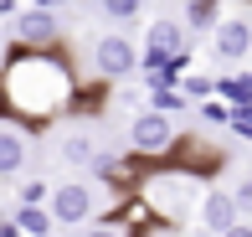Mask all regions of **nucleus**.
Masks as SVG:
<instances>
[{
	"label": "nucleus",
	"mask_w": 252,
	"mask_h": 237,
	"mask_svg": "<svg viewBox=\"0 0 252 237\" xmlns=\"http://www.w3.org/2000/svg\"><path fill=\"white\" fill-rule=\"evenodd\" d=\"M83 77L67 62V52H10L0 62V114L21 129H47L77 108Z\"/></svg>",
	"instance_id": "nucleus-1"
},
{
	"label": "nucleus",
	"mask_w": 252,
	"mask_h": 237,
	"mask_svg": "<svg viewBox=\"0 0 252 237\" xmlns=\"http://www.w3.org/2000/svg\"><path fill=\"white\" fill-rule=\"evenodd\" d=\"M134 196H144V206L159 217V227H196V211H201V175L190 165H170V170L139 175L134 180Z\"/></svg>",
	"instance_id": "nucleus-2"
},
{
	"label": "nucleus",
	"mask_w": 252,
	"mask_h": 237,
	"mask_svg": "<svg viewBox=\"0 0 252 237\" xmlns=\"http://www.w3.org/2000/svg\"><path fill=\"white\" fill-rule=\"evenodd\" d=\"M180 144L175 124H170V114H159V108H144V114H134L129 124V150L144 155V160H170Z\"/></svg>",
	"instance_id": "nucleus-3"
},
{
	"label": "nucleus",
	"mask_w": 252,
	"mask_h": 237,
	"mask_svg": "<svg viewBox=\"0 0 252 237\" xmlns=\"http://www.w3.org/2000/svg\"><path fill=\"white\" fill-rule=\"evenodd\" d=\"M139 57H144V47H134L124 31H108V36L93 41V72L103 77V83H113V88H119L124 77L139 72Z\"/></svg>",
	"instance_id": "nucleus-4"
},
{
	"label": "nucleus",
	"mask_w": 252,
	"mask_h": 237,
	"mask_svg": "<svg viewBox=\"0 0 252 237\" xmlns=\"http://www.w3.org/2000/svg\"><path fill=\"white\" fill-rule=\"evenodd\" d=\"M10 36L31 52H62V21L57 10H41V5H26L16 21H10Z\"/></svg>",
	"instance_id": "nucleus-5"
},
{
	"label": "nucleus",
	"mask_w": 252,
	"mask_h": 237,
	"mask_svg": "<svg viewBox=\"0 0 252 237\" xmlns=\"http://www.w3.org/2000/svg\"><path fill=\"white\" fill-rule=\"evenodd\" d=\"M93 206H98V196H93V186H83V180H62V186L52 191L57 227H83V222H93Z\"/></svg>",
	"instance_id": "nucleus-6"
},
{
	"label": "nucleus",
	"mask_w": 252,
	"mask_h": 237,
	"mask_svg": "<svg viewBox=\"0 0 252 237\" xmlns=\"http://www.w3.org/2000/svg\"><path fill=\"white\" fill-rule=\"evenodd\" d=\"M237 222H242L237 191H221V186H211V191L201 196V211H196V232H211V237H221V232H232Z\"/></svg>",
	"instance_id": "nucleus-7"
},
{
	"label": "nucleus",
	"mask_w": 252,
	"mask_h": 237,
	"mask_svg": "<svg viewBox=\"0 0 252 237\" xmlns=\"http://www.w3.org/2000/svg\"><path fill=\"white\" fill-rule=\"evenodd\" d=\"M211 36H216V57H221V62H242L252 52V21L247 16H226Z\"/></svg>",
	"instance_id": "nucleus-8"
},
{
	"label": "nucleus",
	"mask_w": 252,
	"mask_h": 237,
	"mask_svg": "<svg viewBox=\"0 0 252 237\" xmlns=\"http://www.w3.org/2000/svg\"><path fill=\"white\" fill-rule=\"evenodd\" d=\"M31 129H21V124H0V175H16L26 170V155H31Z\"/></svg>",
	"instance_id": "nucleus-9"
},
{
	"label": "nucleus",
	"mask_w": 252,
	"mask_h": 237,
	"mask_svg": "<svg viewBox=\"0 0 252 237\" xmlns=\"http://www.w3.org/2000/svg\"><path fill=\"white\" fill-rule=\"evenodd\" d=\"M98 155H103V150H98V139H93L88 129H72V134L62 139V160L72 165V170H93Z\"/></svg>",
	"instance_id": "nucleus-10"
},
{
	"label": "nucleus",
	"mask_w": 252,
	"mask_h": 237,
	"mask_svg": "<svg viewBox=\"0 0 252 237\" xmlns=\"http://www.w3.org/2000/svg\"><path fill=\"white\" fill-rule=\"evenodd\" d=\"M226 21V0H186V26L190 31H216Z\"/></svg>",
	"instance_id": "nucleus-11"
},
{
	"label": "nucleus",
	"mask_w": 252,
	"mask_h": 237,
	"mask_svg": "<svg viewBox=\"0 0 252 237\" xmlns=\"http://www.w3.org/2000/svg\"><path fill=\"white\" fill-rule=\"evenodd\" d=\"M10 217H16V227L26 232V237H52V232H57V217H52V206H16Z\"/></svg>",
	"instance_id": "nucleus-12"
},
{
	"label": "nucleus",
	"mask_w": 252,
	"mask_h": 237,
	"mask_svg": "<svg viewBox=\"0 0 252 237\" xmlns=\"http://www.w3.org/2000/svg\"><path fill=\"white\" fill-rule=\"evenodd\" d=\"M216 98H226L232 108H247L252 103V72H226L216 83Z\"/></svg>",
	"instance_id": "nucleus-13"
},
{
	"label": "nucleus",
	"mask_w": 252,
	"mask_h": 237,
	"mask_svg": "<svg viewBox=\"0 0 252 237\" xmlns=\"http://www.w3.org/2000/svg\"><path fill=\"white\" fill-rule=\"evenodd\" d=\"M52 180H41V175H31V180H21V201L16 206H52Z\"/></svg>",
	"instance_id": "nucleus-14"
},
{
	"label": "nucleus",
	"mask_w": 252,
	"mask_h": 237,
	"mask_svg": "<svg viewBox=\"0 0 252 237\" xmlns=\"http://www.w3.org/2000/svg\"><path fill=\"white\" fill-rule=\"evenodd\" d=\"M150 108H159V114H180V108H190L186 88H150Z\"/></svg>",
	"instance_id": "nucleus-15"
},
{
	"label": "nucleus",
	"mask_w": 252,
	"mask_h": 237,
	"mask_svg": "<svg viewBox=\"0 0 252 237\" xmlns=\"http://www.w3.org/2000/svg\"><path fill=\"white\" fill-rule=\"evenodd\" d=\"M144 0H103V16L108 21H139Z\"/></svg>",
	"instance_id": "nucleus-16"
},
{
	"label": "nucleus",
	"mask_w": 252,
	"mask_h": 237,
	"mask_svg": "<svg viewBox=\"0 0 252 237\" xmlns=\"http://www.w3.org/2000/svg\"><path fill=\"white\" fill-rule=\"evenodd\" d=\"M201 119L221 129V124H232V103H226V98H206V103H201Z\"/></svg>",
	"instance_id": "nucleus-17"
},
{
	"label": "nucleus",
	"mask_w": 252,
	"mask_h": 237,
	"mask_svg": "<svg viewBox=\"0 0 252 237\" xmlns=\"http://www.w3.org/2000/svg\"><path fill=\"white\" fill-rule=\"evenodd\" d=\"M180 88H186V98H201V103H206V98L216 93V83H211V77H196V72H190V77H186Z\"/></svg>",
	"instance_id": "nucleus-18"
},
{
	"label": "nucleus",
	"mask_w": 252,
	"mask_h": 237,
	"mask_svg": "<svg viewBox=\"0 0 252 237\" xmlns=\"http://www.w3.org/2000/svg\"><path fill=\"white\" fill-rule=\"evenodd\" d=\"M83 237H124V232H119V227H113V222H98V227H88Z\"/></svg>",
	"instance_id": "nucleus-19"
},
{
	"label": "nucleus",
	"mask_w": 252,
	"mask_h": 237,
	"mask_svg": "<svg viewBox=\"0 0 252 237\" xmlns=\"http://www.w3.org/2000/svg\"><path fill=\"white\" fill-rule=\"evenodd\" d=\"M0 237H26V232L16 227V217H0Z\"/></svg>",
	"instance_id": "nucleus-20"
},
{
	"label": "nucleus",
	"mask_w": 252,
	"mask_h": 237,
	"mask_svg": "<svg viewBox=\"0 0 252 237\" xmlns=\"http://www.w3.org/2000/svg\"><path fill=\"white\" fill-rule=\"evenodd\" d=\"M237 206H242V217H247V211H252V180H247L242 191H237Z\"/></svg>",
	"instance_id": "nucleus-21"
},
{
	"label": "nucleus",
	"mask_w": 252,
	"mask_h": 237,
	"mask_svg": "<svg viewBox=\"0 0 252 237\" xmlns=\"http://www.w3.org/2000/svg\"><path fill=\"white\" fill-rule=\"evenodd\" d=\"M221 237H252V222L242 217V222H237V227H232V232H221Z\"/></svg>",
	"instance_id": "nucleus-22"
},
{
	"label": "nucleus",
	"mask_w": 252,
	"mask_h": 237,
	"mask_svg": "<svg viewBox=\"0 0 252 237\" xmlns=\"http://www.w3.org/2000/svg\"><path fill=\"white\" fill-rule=\"evenodd\" d=\"M31 5H41V10H62L67 0H31Z\"/></svg>",
	"instance_id": "nucleus-23"
},
{
	"label": "nucleus",
	"mask_w": 252,
	"mask_h": 237,
	"mask_svg": "<svg viewBox=\"0 0 252 237\" xmlns=\"http://www.w3.org/2000/svg\"><path fill=\"white\" fill-rule=\"evenodd\" d=\"M5 41H10V31H5V26H0V62H5V57H10V52H5Z\"/></svg>",
	"instance_id": "nucleus-24"
},
{
	"label": "nucleus",
	"mask_w": 252,
	"mask_h": 237,
	"mask_svg": "<svg viewBox=\"0 0 252 237\" xmlns=\"http://www.w3.org/2000/svg\"><path fill=\"white\" fill-rule=\"evenodd\" d=\"M88 5H98V10H103V0H88Z\"/></svg>",
	"instance_id": "nucleus-25"
},
{
	"label": "nucleus",
	"mask_w": 252,
	"mask_h": 237,
	"mask_svg": "<svg viewBox=\"0 0 252 237\" xmlns=\"http://www.w3.org/2000/svg\"><path fill=\"white\" fill-rule=\"evenodd\" d=\"M150 237H170V232H150Z\"/></svg>",
	"instance_id": "nucleus-26"
}]
</instances>
